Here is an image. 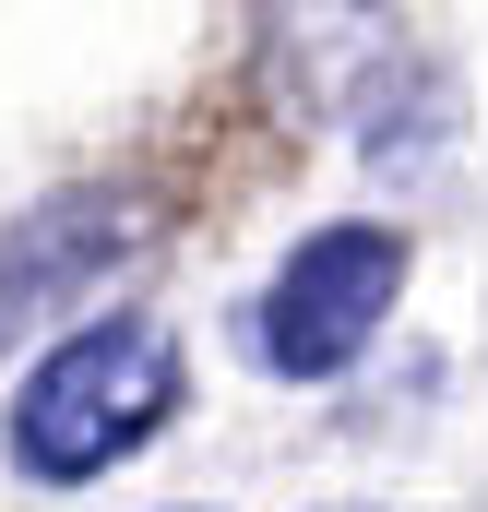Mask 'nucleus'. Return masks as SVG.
Here are the masks:
<instances>
[{"label":"nucleus","instance_id":"3","mask_svg":"<svg viewBox=\"0 0 488 512\" xmlns=\"http://www.w3.org/2000/svg\"><path fill=\"white\" fill-rule=\"evenodd\" d=\"M131 251H143V191H120V179H84V191L36 203V215L0 239V346H12V334H36L72 286L120 274Z\"/></svg>","mask_w":488,"mask_h":512},{"label":"nucleus","instance_id":"1","mask_svg":"<svg viewBox=\"0 0 488 512\" xmlns=\"http://www.w3.org/2000/svg\"><path fill=\"white\" fill-rule=\"evenodd\" d=\"M179 393H191L179 334L143 322V310H108V322H72V334L24 370L0 441H12V465H24L36 489H84V477L131 465V453L179 417Z\"/></svg>","mask_w":488,"mask_h":512},{"label":"nucleus","instance_id":"2","mask_svg":"<svg viewBox=\"0 0 488 512\" xmlns=\"http://www.w3.org/2000/svg\"><path fill=\"white\" fill-rule=\"evenodd\" d=\"M393 298H405V239L393 227H310L298 251L274 262V286L239 310V358L262 382H334V370H358L369 334L393 322Z\"/></svg>","mask_w":488,"mask_h":512},{"label":"nucleus","instance_id":"4","mask_svg":"<svg viewBox=\"0 0 488 512\" xmlns=\"http://www.w3.org/2000/svg\"><path fill=\"white\" fill-rule=\"evenodd\" d=\"M346 131H358L369 167L417 179V167L453 143V72H441V60H417V48H381L358 84H346Z\"/></svg>","mask_w":488,"mask_h":512}]
</instances>
